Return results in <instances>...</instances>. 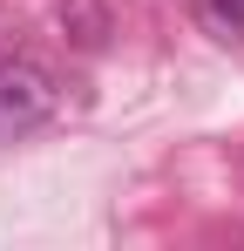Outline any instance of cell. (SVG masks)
<instances>
[{
  "label": "cell",
  "instance_id": "cell-2",
  "mask_svg": "<svg viewBox=\"0 0 244 251\" xmlns=\"http://www.w3.org/2000/svg\"><path fill=\"white\" fill-rule=\"evenodd\" d=\"M61 27H68L75 48L95 54V48L109 41V7H102V0H61Z\"/></svg>",
  "mask_w": 244,
  "mask_h": 251
},
{
  "label": "cell",
  "instance_id": "cell-3",
  "mask_svg": "<svg viewBox=\"0 0 244 251\" xmlns=\"http://www.w3.org/2000/svg\"><path fill=\"white\" fill-rule=\"evenodd\" d=\"M197 21L210 27V34L238 41V34H244V0H197Z\"/></svg>",
  "mask_w": 244,
  "mask_h": 251
},
{
  "label": "cell",
  "instance_id": "cell-1",
  "mask_svg": "<svg viewBox=\"0 0 244 251\" xmlns=\"http://www.w3.org/2000/svg\"><path fill=\"white\" fill-rule=\"evenodd\" d=\"M61 102V82L41 54H0V143L34 136Z\"/></svg>",
  "mask_w": 244,
  "mask_h": 251
}]
</instances>
